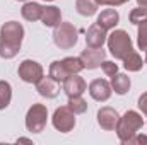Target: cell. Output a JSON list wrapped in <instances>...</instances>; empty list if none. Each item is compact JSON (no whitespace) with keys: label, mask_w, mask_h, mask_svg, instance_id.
Here are the masks:
<instances>
[{"label":"cell","mask_w":147,"mask_h":145,"mask_svg":"<svg viewBox=\"0 0 147 145\" xmlns=\"http://www.w3.org/2000/svg\"><path fill=\"white\" fill-rule=\"evenodd\" d=\"M118 119H120L118 111L110 108V106H105V108H101L98 111V123H99V126H101L103 130H106V132H113V130L116 128Z\"/></svg>","instance_id":"obj_13"},{"label":"cell","mask_w":147,"mask_h":145,"mask_svg":"<svg viewBox=\"0 0 147 145\" xmlns=\"http://www.w3.org/2000/svg\"><path fill=\"white\" fill-rule=\"evenodd\" d=\"M137 44L140 50L147 51V17L140 24H137Z\"/></svg>","instance_id":"obj_24"},{"label":"cell","mask_w":147,"mask_h":145,"mask_svg":"<svg viewBox=\"0 0 147 145\" xmlns=\"http://www.w3.org/2000/svg\"><path fill=\"white\" fill-rule=\"evenodd\" d=\"M128 17H130V22L137 26V24H140V22L147 17V9H144V7H137V9H134V10L130 12Z\"/></svg>","instance_id":"obj_25"},{"label":"cell","mask_w":147,"mask_h":145,"mask_svg":"<svg viewBox=\"0 0 147 145\" xmlns=\"http://www.w3.org/2000/svg\"><path fill=\"white\" fill-rule=\"evenodd\" d=\"M24 39V28L17 21H9L0 28V56L5 60L14 58L21 51Z\"/></svg>","instance_id":"obj_1"},{"label":"cell","mask_w":147,"mask_h":145,"mask_svg":"<svg viewBox=\"0 0 147 145\" xmlns=\"http://www.w3.org/2000/svg\"><path fill=\"white\" fill-rule=\"evenodd\" d=\"M146 63H147V51H146Z\"/></svg>","instance_id":"obj_33"},{"label":"cell","mask_w":147,"mask_h":145,"mask_svg":"<svg viewBox=\"0 0 147 145\" xmlns=\"http://www.w3.org/2000/svg\"><path fill=\"white\" fill-rule=\"evenodd\" d=\"M51 123L55 130H58L60 133H69L75 126V113L69 106H60L55 109L51 116Z\"/></svg>","instance_id":"obj_6"},{"label":"cell","mask_w":147,"mask_h":145,"mask_svg":"<svg viewBox=\"0 0 147 145\" xmlns=\"http://www.w3.org/2000/svg\"><path fill=\"white\" fill-rule=\"evenodd\" d=\"M17 73H19L22 82L36 84L43 77V67H41V63H38L34 60H24V62H21V65L17 68Z\"/></svg>","instance_id":"obj_7"},{"label":"cell","mask_w":147,"mask_h":145,"mask_svg":"<svg viewBox=\"0 0 147 145\" xmlns=\"http://www.w3.org/2000/svg\"><path fill=\"white\" fill-rule=\"evenodd\" d=\"M105 58H106V51L103 48H89L87 46L80 53V60L84 63V68H87V70H94V68L101 67Z\"/></svg>","instance_id":"obj_8"},{"label":"cell","mask_w":147,"mask_h":145,"mask_svg":"<svg viewBox=\"0 0 147 145\" xmlns=\"http://www.w3.org/2000/svg\"><path fill=\"white\" fill-rule=\"evenodd\" d=\"M87 89V84L86 80L79 75V73H72L69 75L65 80H63V92L69 96V97H74V96H82Z\"/></svg>","instance_id":"obj_10"},{"label":"cell","mask_w":147,"mask_h":145,"mask_svg":"<svg viewBox=\"0 0 147 145\" xmlns=\"http://www.w3.org/2000/svg\"><path fill=\"white\" fill-rule=\"evenodd\" d=\"M16 2H28V0H16Z\"/></svg>","instance_id":"obj_32"},{"label":"cell","mask_w":147,"mask_h":145,"mask_svg":"<svg viewBox=\"0 0 147 145\" xmlns=\"http://www.w3.org/2000/svg\"><path fill=\"white\" fill-rule=\"evenodd\" d=\"M67 106L72 109L75 114H84V113L87 111V103L82 99V96H74V97H69Z\"/></svg>","instance_id":"obj_23"},{"label":"cell","mask_w":147,"mask_h":145,"mask_svg":"<svg viewBox=\"0 0 147 145\" xmlns=\"http://www.w3.org/2000/svg\"><path fill=\"white\" fill-rule=\"evenodd\" d=\"M62 63H63L65 70L70 73V75L72 73H80L84 70V63H82L80 56H67V58L62 60Z\"/></svg>","instance_id":"obj_21"},{"label":"cell","mask_w":147,"mask_h":145,"mask_svg":"<svg viewBox=\"0 0 147 145\" xmlns=\"http://www.w3.org/2000/svg\"><path fill=\"white\" fill-rule=\"evenodd\" d=\"M137 3H139V7H144V9H147V0H137Z\"/></svg>","instance_id":"obj_30"},{"label":"cell","mask_w":147,"mask_h":145,"mask_svg":"<svg viewBox=\"0 0 147 145\" xmlns=\"http://www.w3.org/2000/svg\"><path fill=\"white\" fill-rule=\"evenodd\" d=\"M45 2H53V0H45Z\"/></svg>","instance_id":"obj_34"},{"label":"cell","mask_w":147,"mask_h":145,"mask_svg":"<svg viewBox=\"0 0 147 145\" xmlns=\"http://www.w3.org/2000/svg\"><path fill=\"white\" fill-rule=\"evenodd\" d=\"M48 75H50L51 79H55L57 82L63 84V80H65L70 73L65 70L62 60H55V62H51V65H50V72H48Z\"/></svg>","instance_id":"obj_20"},{"label":"cell","mask_w":147,"mask_h":145,"mask_svg":"<svg viewBox=\"0 0 147 145\" xmlns=\"http://www.w3.org/2000/svg\"><path fill=\"white\" fill-rule=\"evenodd\" d=\"M106 43H108L110 53L116 58V60H123V58L134 50L132 39L128 36V33L123 31V29H115L111 34H108Z\"/></svg>","instance_id":"obj_3"},{"label":"cell","mask_w":147,"mask_h":145,"mask_svg":"<svg viewBox=\"0 0 147 145\" xmlns=\"http://www.w3.org/2000/svg\"><path fill=\"white\" fill-rule=\"evenodd\" d=\"M53 41L60 50H70L77 44V29L70 22H60L58 26H55Z\"/></svg>","instance_id":"obj_5"},{"label":"cell","mask_w":147,"mask_h":145,"mask_svg":"<svg viewBox=\"0 0 147 145\" xmlns=\"http://www.w3.org/2000/svg\"><path fill=\"white\" fill-rule=\"evenodd\" d=\"M46 121H48V109L45 104H33L31 108L28 109V114H26V128L28 132L31 133H41L46 126Z\"/></svg>","instance_id":"obj_4"},{"label":"cell","mask_w":147,"mask_h":145,"mask_svg":"<svg viewBox=\"0 0 147 145\" xmlns=\"http://www.w3.org/2000/svg\"><path fill=\"white\" fill-rule=\"evenodd\" d=\"M146 144L147 145V135H140V133H135V137L128 142V145H140Z\"/></svg>","instance_id":"obj_27"},{"label":"cell","mask_w":147,"mask_h":145,"mask_svg":"<svg viewBox=\"0 0 147 145\" xmlns=\"http://www.w3.org/2000/svg\"><path fill=\"white\" fill-rule=\"evenodd\" d=\"M41 22L46 26V28H55L62 22V12L58 7L55 5H48V7H43V14H41Z\"/></svg>","instance_id":"obj_14"},{"label":"cell","mask_w":147,"mask_h":145,"mask_svg":"<svg viewBox=\"0 0 147 145\" xmlns=\"http://www.w3.org/2000/svg\"><path fill=\"white\" fill-rule=\"evenodd\" d=\"M118 21H120V14H118L115 9H105V10L98 15L96 24H99L103 29L110 31V29H115V26L118 24Z\"/></svg>","instance_id":"obj_15"},{"label":"cell","mask_w":147,"mask_h":145,"mask_svg":"<svg viewBox=\"0 0 147 145\" xmlns=\"http://www.w3.org/2000/svg\"><path fill=\"white\" fill-rule=\"evenodd\" d=\"M12 101V87L7 80H0V109H5Z\"/></svg>","instance_id":"obj_22"},{"label":"cell","mask_w":147,"mask_h":145,"mask_svg":"<svg viewBox=\"0 0 147 145\" xmlns=\"http://www.w3.org/2000/svg\"><path fill=\"white\" fill-rule=\"evenodd\" d=\"M17 142H24V144H31V140H29V138H19Z\"/></svg>","instance_id":"obj_31"},{"label":"cell","mask_w":147,"mask_h":145,"mask_svg":"<svg viewBox=\"0 0 147 145\" xmlns=\"http://www.w3.org/2000/svg\"><path fill=\"white\" fill-rule=\"evenodd\" d=\"M144 126V118L142 114H139L137 111L128 109L123 116H120L118 123H116V137L123 145H128V142L135 137V133H139V130Z\"/></svg>","instance_id":"obj_2"},{"label":"cell","mask_w":147,"mask_h":145,"mask_svg":"<svg viewBox=\"0 0 147 145\" xmlns=\"http://www.w3.org/2000/svg\"><path fill=\"white\" fill-rule=\"evenodd\" d=\"M111 84L105 79H94L91 84H89V96L98 101V103H105L111 97Z\"/></svg>","instance_id":"obj_9"},{"label":"cell","mask_w":147,"mask_h":145,"mask_svg":"<svg viewBox=\"0 0 147 145\" xmlns=\"http://www.w3.org/2000/svg\"><path fill=\"white\" fill-rule=\"evenodd\" d=\"M106 39H108V31L106 29H103L96 22L92 26H89V29L86 33V44L89 48H103Z\"/></svg>","instance_id":"obj_11"},{"label":"cell","mask_w":147,"mask_h":145,"mask_svg":"<svg viewBox=\"0 0 147 145\" xmlns=\"http://www.w3.org/2000/svg\"><path fill=\"white\" fill-rule=\"evenodd\" d=\"M75 9L80 15L91 17L98 12V3L96 0H75Z\"/></svg>","instance_id":"obj_19"},{"label":"cell","mask_w":147,"mask_h":145,"mask_svg":"<svg viewBox=\"0 0 147 145\" xmlns=\"http://www.w3.org/2000/svg\"><path fill=\"white\" fill-rule=\"evenodd\" d=\"M101 68H103V72L106 73L108 77H113L115 73L118 72V65H116L115 62H108V60H105V62L101 63Z\"/></svg>","instance_id":"obj_26"},{"label":"cell","mask_w":147,"mask_h":145,"mask_svg":"<svg viewBox=\"0 0 147 145\" xmlns=\"http://www.w3.org/2000/svg\"><path fill=\"white\" fill-rule=\"evenodd\" d=\"M123 67H125V70H128V72H139V70H142L144 62H142L140 55L132 50V51L123 58Z\"/></svg>","instance_id":"obj_18"},{"label":"cell","mask_w":147,"mask_h":145,"mask_svg":"<svg viewBox=\"0 0 147 145\" xmlns=\"http://www.w3.org/2000/svg\"><path fill=\"white\" fill-rule=\"evenodd\" d=\"M41 14H43V7L38 2H24V5L21 9V15L29 22L41 21Z\"/></svg>","instance_id":"obj_16"},{"label":"cell","mask_w":147,"mask_h":145,"mask_svg":"<svg viewBox=\"0 0 147 145\" xmlns=\"http://www.w3.org/2000/svg\"><path fill=\"white\" fill-rule=\"evenodd\" d=\"M36 85V91L39 96H43V97H46V99H53V97H57L58 96V92H60V82H57L55 79H51L50 75L48 77H41V80L34 84Z\"/></svg>","instance_id":"obj_12"},{"label":"cell","mask_w":147,"mask_h":145,"mask_svg":"<svg viewBox=\"0 0 147 145\" xmlns=\"http://www.w3.org/2000/svg\"><path fill=\"white\" fill-rule=\"evenodd\" d=\"M130 85H132L130 77H127L125 73H118L116 72L113 77H111V89H113L118 96L127 94V92L130 91Z\"/></svg>","instance_id":"obj_17"},{"label":"cell","mask_w":147,"mask_h":145,"mask_svg":"<svg viewBox=\"0 0 147 145\" xmlns=\"http://www.w3.org/2000/svg\"><path fill=\"white\" fill-rule=\"evenodd\" d=\"M98 5H110V7H118V5H123L125 0H96Z\"/></svg>","instance_id":"obj_28"},{"label":"cell","mask_w":147,"mask_h":145,"mask_svg":"<svg viewBox=\"0 0 147 145\" xmlns=\"http://www.w3.org/2000/svg\"><path fill=\"white\" fill-rule=\"evenodd\" d=\"M137 106H139V109L144 113L147 116V92H144L140 97H139V103H137Z\"/></svg>","instance_id":"obj_29"}]
</instances>
